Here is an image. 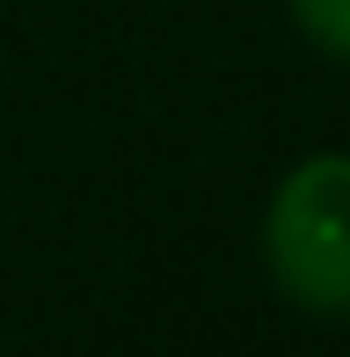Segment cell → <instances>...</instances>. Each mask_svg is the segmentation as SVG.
<instances>
[{"label": "cell", "mask_w": 350, "mask_h": 357, "mask_svg": "<svg viewBox=\"0 0 350 357\" xmlns=\"http://www.w3.org/2000/svg\"><path fill=\"white\" fill-rule=\"evenodd\" d=\"M263 263L314 321H350V153H307L263 212Z\"/></svg>", "instance_id": "1"}, {"label": "cell", "mask_w": 350, "mask_h": 357, "mask_svg": "<svg viewBox=\"0 0 350 357\" xmlns=\"http://www.w3.org/2000/svg\"><path fill=\"white\" fill-rule=\"evenodd\" d=\"M292 22L307 29L328 59H350V0H292Z\"/></svg>", "instance_id": "2"}]
</instances>
